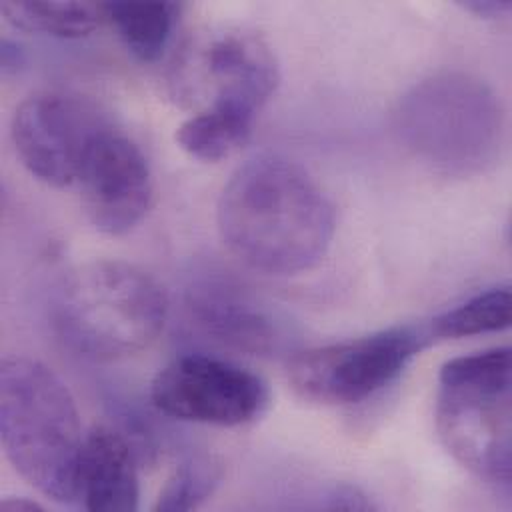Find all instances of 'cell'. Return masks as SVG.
<instances>
[{"label":"cell","instance_id":"3957f363","mask_svg":"<svg viewBox=\"0 0 512 512\" xmlns=\"http://www.w3.org/2000/svg\"><path fill=\"white\" fill-rule=\"evenodd\" d=\"M168 300L142 268L98 260L70 272L54 298L62 340L84 358L120 360L146 350L164 330Z\"/></svg>","mask_w":512,"mask_h":512},{"label":"cell","instance_id":"52a82bcc","mask_svg":"<svg viewBox=\"0 0 512 512\" xmlns=\"http://www.w3.org/2000/svg\"><path fill=\"white\" fill-rule=\"evenodd\" d=\"M428 342L422 326H404L316 346L288 362V382L310 402L354 404L394 382Z\"/></svg>","mask_w":512,"mask_h":512},{"label":"cell","instance_id":"30bf717a","mask_svg":"<svg viewBox=\"0 0 512 512\" xmlns=\"http://www.w3.org/2000/svg\"><path fill=\"white\" fill-rule=\"evenodd\" d=\"M76 190L92 226L104 234L130 232L152 202V172L140 146L112 124L92 146Z\"/></svg>","mask_w":512,"mask_h":512},{"label":"cell","instance_id":"ffe728a7","mask_svg":"<svg viewBox=\"0 0 512 512\" xmlns=\"http://www.w3.org/2000/svg\"><path fill=\"white\" fill-rule=\"evenodd\" d=\"M22 64V52L16 44H12L6 36L2 38V48H0V66L2 72L6 74L8 70H16V66Z\"/></svg>","mask_w":512,"mask_h":512},{"label":"cell","instance_id":"4fadbf2b","mask_svg":"<svg viewBox=\"0 0 512 512\" xmlns=\"http://www.w3.org/2000/svg\"><path fill=\"white\" fill-rule=\"evenodd\" d=\"M0 12L18 30L62 40L84 38L104 20L102 6L90 2H2Z\"/></svg>","mask_w":512,"mask_h":512},{"label":"cell","instance_id":"8992f818","mask_svg":"<svg viewBox=\"0 0 512 512\" xmlns=\"http://www.w3.org/2000/svg\"><path fill=\"white\" fill-rule=\"evenodd\" d=\"M272 48L242 28H218L190 38L170 68V92L182 106L256 118L278 86Z\"/></svg>","mask_w":512,"mask_h":512},{"label":"cell","instance_id":"8fae6325","mask_svg":"<svg viewBox=\"0 0 512 512\" xmlns=\"http://www.w3.org/2000/svg\"><path fill=\"white\" fill-rule=\"evenodd\" d=\"M74 500L76 506L92 512L138 508V458L120 432L98 426L84 434L74 474Z\"/></svg>","mask_w":512,"mask_h":512},{"label":"cell","instance_id":"2e32d148","mask_svg":"<svg viewBox=\"0 0 512 512\" xmlns=\"http://www.w3.org/2000/svg\"><path fill=\"white\" fill-rule=\"evenodd\" d=\"M202 320L214 328V332L224 334L226 338H234L238 342H250L252 346L260 348L266 340L274 338V330H270L268 318L258 310H250L244 300L228 302L224 298H214L202 302L200 306ZM222 336V338H224Z\"/></svg>","mask_w":512,"mask_h":512},{"label":"cell","instance_id":"e0dca14e","mask_svg":"<svg viewBox=\"0 0 512 512\" xmlns=\"http://www.w3.org/2000/svg\"><path fill=\"white\" fill-rule=\"evenodd\" d=\"M216 470L202 460L180 464L158 494L154 510L184 512L198 508L214 490Z\"/></svg>","mask_w":512,"mask_h":512},{"label":"cell","instance_id":"5bb4252c","mask_svg":"<svg viewBox=\"0 0 512 512\" xmlns=\"http://www.w3.org/2000/svg\"><path fill=\"white\" fill-rule=\"evenodd\" d=\"M254 118L222 110L190 114L176 130L178 146L192 158L220 162L232 156L252 134Z\"/></svg>","mask_w":512,"mask_h":512},{"label":"cell","instance_id":"277c9868","mask_svg":"<svg viewBox=\"0 0 512 512\" xmlns=\"http://www.w3.org/2000/svg\"><path fill=\"white\" fill-rule=\"evenodd\" d=\"M512 364L496 346L450 358L438 374L436 430L448 454L476 478L510 488Z\"/></svg>","mask_w":512,"mask_h":512},{"label":"cell","instance_id":"44dd1931","mask_svg":"<svg viewBox=\"0 0 512 512\" xmlns=\"http://www.w3.org/2000/svg\"><path fill=\"white\" fill-rule=\"evenodd\" d=\"M0 510H8V512H30V510H42V506L38 502H32V500H24V498H10V500H4L0 502Z\"/></svg>","mask_w":512,"mask_h":512},{"label":"cell","instance_id":"d6986e66","mask_svg":"<svg viewBox=\"0 0 512 512\" xmlns=\"http://www.w3.org/2000/svg\"><path fill=\"white\" fill-rule=\"evenodd\" d=\"M460 8L466 12H472L478 18L486 20H500L508 16L512 10L510 0H470V2H460Z\"/></svg>","mask_w":512,"mask_h":512},{"label":"cell","instance_id":"7c38bea8","mask_svg":"<svg viewBox=\"0 0 512 512\" xmlns=\"http://www.w3.org/2000/svg\"><path fill=\"white\" fill-rule=\"evenodd\" d=\"M104 20L118 32L124 46L140 60L162 56L180 14L176 2H104Z\"/></svg>","mask_w":512,"mask_h":512},{"label":"cell","instance_id":"7a4b0ae2","mask_svg":"<svg viewBox=\"0 0 512 512\" xmlns=\"http://www.w3.org/2000/svg\"><path fill=\"white\" fill-rule=\"evenodd\" d=\"M0 442L30 486L76 504L74 474L84 442L78 408L66 384L38 360L10 356L0 364Z\"/></svg>","mask_w":512,"mask_h":512},{"label":"cell","instance_id":"9a60e30c","mask_svg":"<svg viewBox=\"0 0 512 512\" xmlns=\"http://www.w3.org/2000/svg\"><path fill=\"white\" fill-rule=\"evenodd\" d=\"M510 288L498 286L478 292L458 306L434 316L422 326L428 340H454L500 332L510 326Z\"/></svg>","mask_w":512,"mask_h":512},{"label":"cell","instance_id":"9c48e42d","mask_svg":"<svg viewBox=\"0 0 512 512\" xmlns=\"http://www.w3.org/2000/svg\"><path fill=\"white\" fill-rule=\"evenodd\" d=\"M150 400L170 418L234 428L262 416L270 392L258 374L230 360L182 354L156 372Z\"/></svg>","mask_w":512,"mask_h":512},{"label":"cell","instance_id":"ba28073f","mask_svg":"<svg viewBox=\"0 0 512 512\" xmlns=\"http://www.w3.org/2000/svg\"><path fill=\"white\" fill-rule=\"evenodd\" d=\"M112 124L92 100L50 90L20 102L10 136L32 176L54 188H76L92 146Z\"/></svg>","mask_w":512,"mask_h":512},{"label":"cell","instance_id":"6da1fadb","mask_svg":"<svg viewBox=\"0 0 512 512\" xmlns=\"http://www.w3.org/2000/svg\"><path fill=\"white\" fill-rule=\"evenodd\" d=\"M226 248L246 266L292 276L314 268L334 236V208L300 164L262 154L226 182L216 206Z\"/></svg>","mask_w":512,"mask_h":512},{"label":"cell","instance_id":"5b68a950","mask_svg":"<svg viewBox=\"0 0 512 512\" xmlns=\"http://www.w3.org/2000/svg\"><path fill=\"white\" fill-rule=\"evenodd\" d=\"M394 126L422 162L464 176L498 158L504 122L490 86L462 72H444L414 84L398 100Z\"/></svg>","mask_w":512,"mask_h":512},{"label":"cell","instance_id":"ac0fdd59","mask_svg":"<svg viewBox=\"0 0 512 512\" xmlns=\"http://www.w3.org/2000/svg\"><path fill=\"white\" fill-rule=\"evenodd\" d=\"M326 498H328L326 508H342V510H372V508H376V504H372L370 498L356 486H338Z\"/></svg>","mask_w":512,"mask_h":512}]
</instances>
